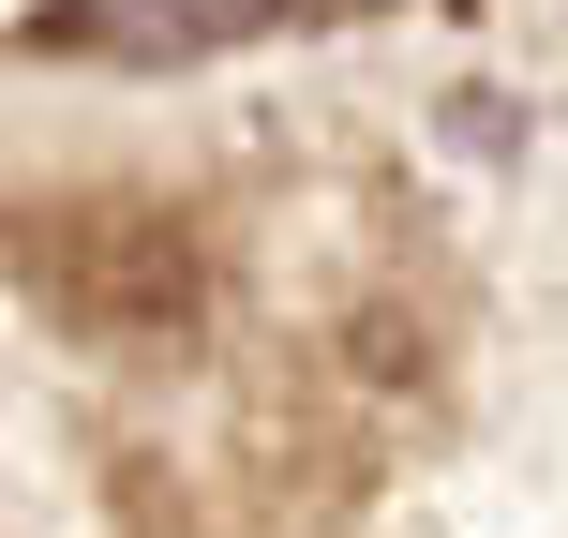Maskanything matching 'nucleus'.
<instances>
[{
    "instance_id": "obj_1",
    "label": "nucleus",
    "mask_w": 568,
    "mask_h": 538,
    "mask_svg": "<svg viewBox=\"0 0 568 538\" xmlns=\"http://www.w3.org/2000/svg\"><path fill=\"white\" fill-rule=\"evenodd\" d=\"M30 284H45V314L90 329V344H180L210 314V255L165 210H90V225L30 240Z\"/></svg>"
},
{
    "instance_id": "obj_2",
    "label": "nucleus",
    "mask_w": 568,
    "mask_h": 538,
    "mask_svg": "<svg viewBox=\"0 0 568 538\" xmlns=\"http://www.w3.org/2000/svg\"><path fill=\"white\" fill-rule=\"evenodd\" d=\"M329 359H344V389L404 404V389H434V314H419V300H359V314L329 329Z\"/></svg>"
}]
</instances>
